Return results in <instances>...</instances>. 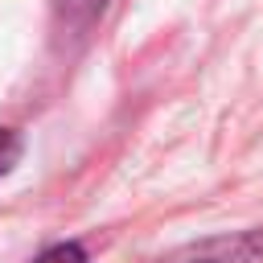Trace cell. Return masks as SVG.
I'll use <instances>...</instances> for the list:
<instances>
[{
  "instance_id": "obj_4",
  "label": "cell",
  "mask_w": 263,
  "mask_h": 263,
  "mask_svg": "<svg viewBox=\"0 0 263 263\" xmlns=\"http://www.w3.org/2000/svg\"><path fill=\"white\" fill-rule=\"evenodd\" d=\"M103 4H107V0H62V8H66L74 21H86V16H95Z\"/></svg>"
},
{
  "instance_id": "obj_3",
  "label": "cell",
  "mask_w": 263,
  "mask_h": 263,
  "mask_svg": "<svg viewBox=\"0 0 263 263\" xmlns=\"http://www.w3.org/2000/svg\"><path fill=\"white\" fill-rule=\"evenodd\" d=\"M16 156H21V140H16V132L0 127V177L16 164Z\"/></svg>"
},
{
  "instance_id": "obj_2",
  "label": "cell",
  "mask_w": 263,
  "mask_h": 263,
  "mask_svg": "<svg viewBox=\"0 0 263 263\" xmlns=\"http://www.w3.org/2000/svg\"><path fill=\"white\" fill-rule=\"evenodd\" d=\"M33 263H86V251H82L78 242H53V247H45Z\"/></svg>"
},
{
  "instance_id": "obj_1",
  "label": "cell",
  "mask_w": 263,
  "mask_h": 263,
  "mask_svg": "<svg viewBox=\"0 0 263 263\" xmlns=\"http://www.w3.org/2000/svg\"><path fill=\"white\" fill-rule=\"evenodd\" d=\"M160 263H263L259 234H214L168 251Z\"/></svg>"
}]
</instances>
